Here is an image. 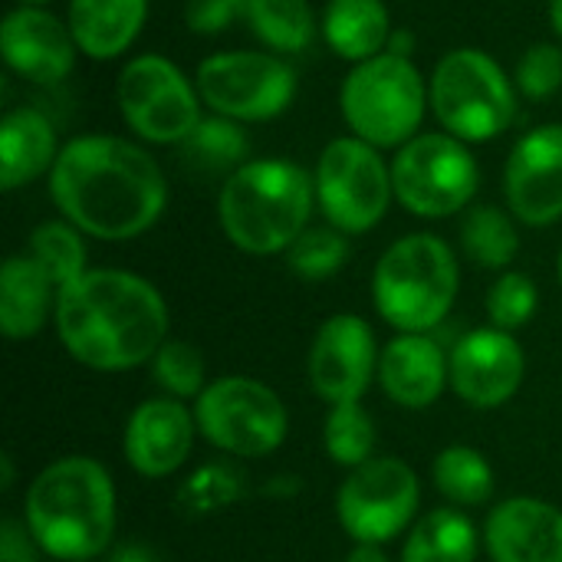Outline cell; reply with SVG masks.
Wrapping results in <instances>:
<instances>
[{
    "label": "cell",
    "instance_id": "obj_1",
    "mask_svg": "<svg viewBox=\"0 0 562 562\" xmlns=\"http://www.w3.org/2000/svg\"><path fill=\"white\" fill-rule=\"evenodd\" d=\"M49 198L82 234L132 240L165 214L168 181L148 148L119 135H79L49 171Z\"/></svg>",
    "mask_w": 562,
    "mask_h": 562
},
{
    "label": "cell",
    "instance_id": "obj_2",
    "mask_svg": "<svg viewBox=\"0 0 562 562\" xmlns=\"http://www.w3.org/2000/svg\"><path fill=\"white\" fill-rule=\"evenodd\" d=\"M56 329L72 359L122 372L155 359L168 333L161 293L125 270H86L56 293Z\"/></svg>",
    "mask_w": 562,
    "mask_h": 562
},
{
    "label": "cell",
    "instance_id": "obj_3",
    "mask_svg": "<svg viewBox=\"0 0 562 562\" xmlns=\"http://www.w3.org/2000/svg\"><path fill=\"white\" fill-rule=\"evenodd\" d=\"M33 543L66 562L99 557L115 530L112 477L92 458H63L40 471L26 494Z\"/></svg>",
    "mask_w": 562,
    "mask_h": 562
},
{
    "label": "cell",
    "instance_id": "obj_4",
    "mask_svg": "<svg viewBox=\"0 0 562 562\" xmlns=\"http://www.w3.org/2000/svg\"><path fill=\"white\" fill-rule=\"evenodd\" d=\"M316 204V181L293 161L250 158L227 175L217 214L227 240L254 257L290 250V244L310 227Z\"/></svg>",
    "mask_w": 562,
    "mask_h": 562
},
{
    "label": "cell",
    "instance_id": "obj_5",
    "mask_svg": "<svg viewBox=\"0 0 562 562\" xmlns=\"http://www.w3.org/2000/svg\"><path fill=\"white\" fill-rule=\"evenodd\" d=\"M428 79L412 56L379 53L356 63L339 89V112L349 132L379 151L402 148L422 132L428 112Z\"/></svg>",
    "mask_w": 562,
    "mask_h": 562
},
{
    "label": "cell",
    "instance_id": "obj_6",
    "mask_svg": "<svg viewBox=\"0 0 562 562\" xmlns=\"http://www.w3.org/2000/svg\"><path fill=\"white\" fill-rule=\"evenodd\" d=\"M517 82L477 46L445 53L428 76V102L441 128L464 145H484L504 135L517 115Z\"/></svg>",
    "mask_w": 562,
    "mask_h": 562
},
{
    "label": "cell",
    "instance_id": "obj_7",
    "mask_svg": "<svg viewBox=\"0 0 562 562\" xmlns=\"http://www.w3.org/2000/svg\"><path fill=\"white\" fill-rule=\"evenodd\" d=\"M372 296L382 319L395 329H435L458 296L454 250L435 234H408L395 240L375 263Z\"/></svg>",
    "mask_w": 562,
    "mask_h": 562
},
{
    "label": "cell",
    "instance_id": "obj_8",
    "mask_svg": "<svg viewBox=\"0 0 562 562\" xmlns=\"http://www.w3.org/2000/svg\"><path fill=\"white\" fill-rule=\"evenodd\" d=\"M122 122L148 145H181L204 119V102L178 63L158 53L132 56L115 82Z\"/></svg>",
    "mask_w": 562,
    "mask_h": 562
},
{
    "label": "cell",
    "instance_id": "obj_9",
    "mask_svg": "<svg viewBox=\"0 0 562 562\" xmlns=\"http://www.w3.org/2000/svg\"><path fill=\"white\" fill-rule=\"evenodd\" d=\"M194 86L204 109L240 125L270 122L296 99L293 66L270 49H231L198 63Z\"/></svg>",
    "mask_w": 562,
    "mask_h": 562
},
{
    "label": "cell",
    "instance_id": "obj_10",
    "mask_svg": "<svg viewBox=\"0 0 562 562\" xmlns=\"http://www.w3.org/2000/svg\"><path fill=\"white\" fill-rule=\"evenodd\" d=\"M313 181L319 211L326 214L329 227L342 234L372 231L395 198L392 165L375 145L356 135L333 138L323 148Z\"/></svg>",
    "mask_w": 562,
    "mask_h": 562
},
{
    "label": "cell",
    "instance_id": "obj_11",
    "mask_svg": "<svg viewBox=\"0 0 562 562\" xmlns=\"http://www.w3.org/2000/svg\"><path fill=\"white\" fill-rule=\"evenodd\" d=\"M395 201L418 217H448L464 211L481 184L471 148L448 132H418L392 161Z\"/></svg>",
    "mask_w": 562,
    "mask_h": 562
},
{
    "label": "cell",
    "instance_id": "obj_12",
    "mask_svg": "<svg viewBox=\"0 0 562 562\" xmlns=\"http://www.w3.org/2000/svg\"><path fill=\"white\" fill-rule=\"evenodd\" d=\"M198 431L227 454L260 458L283 445L290 418L283 402L254 379H217L198 395Z\"/></svg>",
    "mask_w": 562,
    "mask_h": 562
},
{
    "label": "cell",
    "instance_id": "obj_13",
    "mask_svg": "<svg viewBox=\"0 0 562 562\" xmlns=\"http://www.w3.org/2000/svg\"><path fill=\"white\" fill-rule=\"evenodd\" d=\"M418 477L405 461L379 458L349 474L336 497L339 524L359 543H385L402 533L418 510Z\"/></svg>",
    "mask_w": 562,
    "mask_h": 562
},
{
    "label": "cell",
    "instance_id": "obj_14",
    "mask_svg": "<svg viewBox=\"0 0 562 562\" xmlns=\"http://www.w3.org/2000/svg\"><path fill=\"white\" fill-rule=\"evenodd\" d=\"M507 204L527 227H550L562 217V122L530 128L510 148L504 168Z\"/></svg>",
    "mask_w": 562,
    "mask_h": 562
},
{
    "label": "cell",
    "instance_id": "obj_15",
    "mask_svg": "<svg viewBox=\"0 0 562 562\" xmlns=\"http://www.w3.org/2000/svg\"><path fill=\"white\" fill-rule=\"evenodd\" d=\"M76 40L69 23L46 7H16L0 23L3 63L33 86H56L76 66Z\"/></svg>",
    "mask_w": 562,
    "mask_h": 562
},
{
    "label": "cell",
    "instance_id": "obj_16",
    "mask_svg": "<svg viewBox=\"0 0 562 562\" xmlns=\"http://www.w3.org/2000/svg\"><path fill=\"white\" fill-rule=\"evenodd\" d=\"M375 372V336L366 319L339 313L323 323L310 352V382L329 405L359 402Z\"/></svg>",
    "mask_w": 562,
    "mask_h": 562
},
{
    "label": "cell",
    "instance_id": "obj_17",
    "mask_svg": "<svg viewBox=\"0 0 562 562\" xmlns=\"http://www.w3.org/2000/svg\"><path fill=\"white\" fill-rule=\"evenodd\" d=\"M524 349L504 329H477L451 352V385L474 408H497L524 382Z\"/></svg>",
    "mask_w": 562,
    "mask_h": 562
},
{
    "label": "cell",
    "instance_id": "obj_18",
    "mask_svg": "<svg viewBox=\"0 0 562 562\" xmlns=\"http://www.w3.org/2000/svg\"><path fill=\"white\" fill-rule=\"evenodd\" d=\"M194 441V422L175 398L142 402L125 428V458L145 477L175 474Z\"/></svg>",
    "mask_w": 562,
    "mask_h": 562
},
{
    "label": "cell",
    "instance_id": "obj_19",
    "mask_svg": "<svg viewBox=\"0 0 562 562\" xmlns=\"http://www.w3.org/2000/svg\"><path fill=\"white\" fill-rule=\"evenodd\" d=\"M494 562H562V510L533 501H504L487 520Z\"/></svg>",
    "mask_w": 562,
    "mask_h": 562
},
{
    "label": "cell",
    "instance_id": "obj_20",
    "mask_svg": "<svg viewBox=\"0 0 562 562\" xmlns=\"http://www.w3.org/2000/svg\"><path fill=\"white\" fill-rule=\"evenodd\" d=\"M448 372L451 366L445 362L441 346L425 333H402L385 346L379 362L382 385L402 408H428L438 402Z\"/></svg>",
    "mask_w": 562,
    "mask_h": 562
},
{
    "label": "cell",
    "instance_id": "obj_21",
    "mask_svg": "<svg viewBox=\"0 0 562 562\" xmlns=\"http://www.w3.org/2000/svg\"><path fill=\"white\" fill-rule=\"evenodd\" d=\"M59 138L46 112L16 105L0 119V188L16 191L49 175L59 158Z\"/></svg>",
    "mask_w": 562,
    "mask_h": 562
},
{
    "label": "cell",
    "instance_id": "obj_22",
    "mask_svg": "<svg viewBox=\"0 0 562 562\" xmlns=\"http://www.w3.org/2000/svg\"><path fill=\"white\" fill-rule=\"evenodd\" d=\"M148 0H69L66 23L82 56L95 63L119 59L142 36Z\"/></svg>",
    "mask_w": 562,
    "mask_h": 562
},
{
    "label": "cell",
    "instance_id": "obj_23",
    "mask_svg": "<svg viewBox=\"0 0 562 562\" xmlns=\"http://www.w3.org/2000/svg\"><path fill=\"white\" fill-rule=\"evenodd\" d=\"M326 46L346 63H366L389 49L395 26L382 0H329L319 20Z\"/></svg>",
    "mask_w": 562,
    "mask_h": 562
},
{
    "label": "cell",
    "instance_id": "obj_24",
    "mask_svg": "<svg viewBox=\"0 0 562 562\" xmlns=\"http://www.w3.org/2000/svg\"><path fill=\"white\" fill-rule=\"evenodd\" d=\"M53 290V280L30 254L10 257L0 270V329L10 339L36 336L46 326Z\"/></svg>",
    "mask_w": 562,
    "mask_h": 562
},
{
    "label": "cell",
    "instance_id": "obj_25",
    "mask_svg": "<svg viewBox=\"0 0 562 562\" xmlns=\"http://www.w3.org/2000/svg\"><path fill=\"white\" fill-rule=\"evenodd\" d=\"M244 20L250 33L280 56L303 53L316 40V13L310 0H250Z\"/></svg>",
    "mask_w": 562,
    "mask_h": 562
},
{
    "label": "cell",
    "instance_id": "obj_26",
    "mask_svg": "<svg viewBox=\"0 0 562 562\" xmlns=\"http://www.w3.org/2000/svg\"><path fill=\"white\" fill-rule=\"evenodd\" d=\"M477 530L458 510H431L405 543L402 562H474Z\"/></svg>",
    "mask_w": 562,
    "mask_h": 562
},
{
    "label": "cell",
    "instance_id": "obj_27",
    "mask_svg": "<svg viewBox=\"0 0 562 562\" xmlns=\"http://www.w3.org/2000/svg\"><path fill=\"white\" fill-rule=\"evenodd\" d=\"M247 155H250V138L244 125L214 112L204 115L198 128L181 142V158L201 175H217V171L234 175L240 165L250 161Z\"/></svg>",
    "mask_w": 562,
    "mask_h": 562
},
{
    "label": "cell",
    "instance_id": "obj_28",
    "mask_svg": "<svg viewBox=\"0 0 562 562\" xmlns=\"http://www.w3.org/2000/svg\"><path fill=\"white\" fill-rule=\"evenodd\" d=\"M461 244L474 263L501 270V267L514 263V257L520 250V234L507 211H501L494 204H481V207L468 211V217L461 224Z\"/></svg>",
    "mask_w": 562,
    "mask_h": 562
},
{
    "label": "cell",
    "instance_id": "obj_29",
    "mask_svg": "<svg viewBox=\"0 0 562 562\" xmlns=\"http://www.w3.org/2000/svg\"><path fill=\"white\" fill-rule=\"evenodd\" d=\"M82 231L69 221H46L30 234V257L46 270L56 293L79 280L86 273V244L79 237Z\"/></svg>",
    "mask_w": 562,
    "mask_h": 562
},
{
    "label": "cell",
    "instance_id": "obj_30",
    "mask_svg": "<svg viewBox=\"0 0 562 562\" xmlns=\"http://www.w3.org/2000/svg\"><path fill=\"white\" fill-rule=\"evenodd\" d=\"M435 484L458 507H477L494 494V471H491V464L484 461L481 451L454 445V448H445L438 454Z\"/></svg>",
    "mask_w": 562,
    "mask_h": 562
},
{
    "label": "cell",
    "instance_id": "obj_31",
    "mask_svg": "<svg viewBox=\"0 0 562 562\" xmlns=\"http://www.w3.org/2000/svg\"><path fill=\"white\" fill-rule=\"evenodd\" d=\"M349 260V240L336 227H306L286 250V263L303 280H326Z\"/></svg>",
    "mask_w": 562,
    "mask_h": 562
},
{
    "label": "cell",
    "instance_id": "obj_32",
    "mask_svg": "<svg viewBox=\"0 0 562 562\" xmlns=\"http://www.w3.org/2000/svg\"><path fill=\"white\" fill-rule=\"evenodd\" d=\"M375 448V428L372 418L359 408V402L333 405L326 418V451L336 464L362 468Z\"/></svg>",
    "mask_w": 562,
    "mask_h": 562
},
{
    "label": "cell",
    "instance_id": "obj_33",
    "mask_svg": "<svg viewBox=\"0 0 562 562\" xmlns=\"http://www.w3.org/2000/svg\"><path fill=\"white\" fill-rule=\"evenodd\" d=\"M537 313V283L524 273H504L487 293V316L494 329H520Z\"/></svg>",
    "mask_w": 562,
    "mask_h": 562
},
{
    "label": "cell",
    "instance_id": "obj_34",
    "mask_svg": "<svg viewBox=\"0 0 562 562\" xmlns=\"http://www.w3.org/2000/svg\"><path fill=\"white\" fill-rule=\"evenodd\" d=\"M517 92L543 102L550 95H557L562 89V46L560 43H533L520 59H517V72H514Z\"/></svg>",
    "mask_w": 562,
    "mask_h": 562
},
{
    "label": "cell",
    "instance_id": "obj_35",
    "mask_svg": "<svg viewBox=\"0 0 562 562\" xmlns=\"http://www.w3.org/2000/svg\"><path fill=\"white\" fill-rule=\"evenodd\" d=\"M155 379L178 398L201 395L204 389V359L194 346L188 342H165L155 359H151Z\"/></svg>",
    "mask_w": 562,
    "mask_h": 562
},
{
    "label": "cell",
    "instance_id": "obj_36",
    "mask_svg": "<svg viewBox=\"0 0 562 562\" xmlns=\"http://www.w3.org/2000/svg\"><path fill=\"white\" fill-rule=\"evenodd\" d=\"M237 484H240V481H237L227 468H204V471H198V474L188 481V487L181 491V501H184L191 510H198V514L217 510V507L231 504V501L240 494Z\"/></svg>",
    "mask_w": 562,
    "mask_h": 562
},
{
    "label": "cell",
    "instance_id": "obj_37",
    "mask_svg": "<svg viewBox=\"0 0 562 562\" xmlns=\"http://www.w3.org/2000/svg\"><path fill=\"white\" fill-rule=\"evenodd\" d=\"M247 3L250 0H188L184 23L198 36H217L247 13Z\"/></svg>",
    "mask_w": 562,
    "mask_h": 562
},
{
    "label": "cell",
    "instance_id": "obj_38",
    "mask_svg": "<svg viewBox=\"0 0 562 562\" xmlns=\"http://www.w3.org/2000/svg\"><path fill=\"white\" fill-rule=\"evenodd\" d=\"M0 562H36L26 530H20V524L13 520H3L0 527Z\"/></svg>",
    "mask_w": 562,
    "mask_h": 562
},
{
    "label": "cell",
    "instance_id": "obj_39",
    "mask_svg": "<svg viewBox=\"0 0 562 562\" xmlns=\"http://www.w3.org/2000/svg\"><path fill=\"white\" fill-rule=\"evenodd\" d=\"M346 562H389V557L379 550V543H359Z\"/></svg>",
    "mask_w": 562,
    "mask_h": 562
},
{
    "label": "cell",
    "instance_id": "obj_40",
    "mask_svg": "<svg viewBox=\"0 0 562 562\" xmlns=\"http://www.w3.org/2000/svg\"><path fill=\"white\" fill-rule=\"evenodd\" d=\"M112 562H158V557L151 553V550H145V547H122Z\"/></svg>",
    "mask_w": 562,
    "mask_h": 562
},
{
    "label": "cell",
    "instance_id": "obj_41",
    "mask_svg": "<svg viewBox=\"0 0 562 562\" xmlns=\"http://www.w3.org/2000/svg\"><path fill=\"white\" fill-rule=\"evenodd\" d=\"M550 23H553V33L562 40V0H550Z\"/></svg>",
    "mask_w": 562,
    "mask_h": 562
},
{
    "label": "cell",
    "instance_id": "obj_42",
    "mask_svg": "<svg viewBox=\"0 0 562 562\" xmlns=\"http://www.w3.org/2000/svg\"><path fill=\"white\" fill-rule=\"evenodd\" d=\"M10 481H13V468H10V458H3V484L0 487H10Z\"/></svg>",
    "mask_w": 562,
    "mask_h": 562
},
{
    "label": "cell",
    "instance_id": "obj_43",
    "mask_svg": "<svg viewBox=\"0 0 562 562\" xmlns=\"http://www.w3.org/2000/svg\"><path fill=\"white\" fill-rule=\"evenodd\" d=\"M49 0H20V7H46Z\"/></svg>",
    "mask_w": 562,
    "mask_h": 562
},
{
    "label": "cell",
    "instance_id": "obj_44",
    "mask_svg": "<svg viewBox=\"0 0 562 562\" xmlns=\"http://www.w3.org/2000/svg\"><path fill=\"white\" fill-rule=\"evenodd\" d=\"M560 283H562V254H560Z\"/></svg>",
    "mask_w": 562,
    "mask_h": 562
}]
</instances>
